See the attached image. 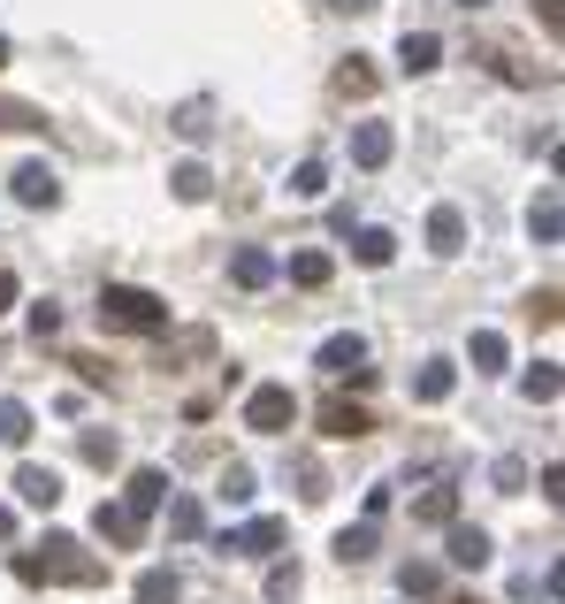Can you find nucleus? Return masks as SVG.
<instances>
[{
  "mask_svg": "<svg viewBox=\"0 0 565 604\" xmlns=\"http://www.w3.org/2000/svg\"><path fill=\"white\" fill-rule=\"evenodd\" d=\"M15 574H23V582H100V567H92V559H77V543H69V536H46L38 551H23V559H15Z\"/></svg>",
  "mask_w": 565,
  "mask_h": 604,
  "instance_id": "f257e3e1",
  "label": "nucleus"
},
{
  "mask_svg": "<svg viewBox=\"0 0 565 604\" xmlns=\"http://www.w3.org/2000/svg\"><path fill=\"white\" fill-rule=\"evenodd\" d=\"M100 321H108V329H145V337L168 329L160 299H153V292H131V284H108V292H100Z\"/></svg>",
  "mask_w": 565,
  "mask_h": 604,
  "instance_id": "f03ea898",
  "label": "nucleus"
},
{
  "mask_svg": "<svg viewBox=\"0 0 565 604\" xmlns=\"http://www.w3.org/2000/svg\"><path fill=\"white\" fill-rule=\"evenodd\" d=\"M290 414H298V406H290L282 383H261V391L245 398V421H253V429H290Z\"/></svg>",
  "mask_w": 565,
  "mask_h": 604,
  "instance_id": "7ed1b4c3",
  "label": "nucleus"
},
{
  "mask_svg": "<svg viewBox=\"0 0 565 604\" xmlns=\"http://www.w3.org/2000/svg\"><path fill=\"white\" fill-rule=\"evenodd\" d=\"M15 199H23V207H54V199H62L54 168H46V161H23V168H15Z\"/></svg>",
  "mask_w": 565,
  "mask_h": 604,
  "instance_id": "20e7f679",
  "label": "nucleus"
},
{
  "mask_svg": "<svg viewBox=\"0 0 565 604\" xmlns=\"http://www.w3.org/2000/svg\"><path fill=\"white\" fill-rule=\"evenodd\" d=\"M528 230H535V245H558L565 238V199L558 191H543V199L528 207Z\"/></svg>",
  "mask_w": 565,
  "mask_h": 604,
  "instance_id": "39448f33",
  "label": "nucleus"
},
{
  "mask_svg": "<svg viewBox=\"0 0 565 604\" xmlns=\"http://www.w3.org/2000/svg\"><path fill=\"white\" fill-rule=\"evenodd\" d=\"M359 360H367L359 337H329V344H321V367H329V375H352V383H359V375H367Z\"/></svg>",
  "mask_w": 565,
  "mask_h": 604,
  "instance_id": "423d86ee",
  "label": "nucleus"
},
{
  "mask_svg": "<svg viewBox=\"0 0 565 604\" xmlns=\"http://www.w3.org/2000/svg\"><path fill=\"white\" fill-rule=\"evenodd\" d=\"M321 429H329V437H367V406H352V398H321Z\"/></svg>",
  "mask_w": 565,
  "mask_h": 604,
  "instance_id": "0eeeda50",
  "label": "nucleus"
},
{
  "mask_svg": "<svg viewBox=\"0 0 565 604\" xmlns=\"http://www.w3.org/2000/svg\"><path fill=\"white\" fill-rule=\"evenodd\" d=\"M435 62H443V39H428V31H413V39L398 46V69H406V77H428Z\"/></svg>",
  "mask_w": 565,
  "mask_h": 604,
  "instance_id": "6e6552de",
  "label": "nucleus"
},
{
  "mask_svg": "<svg viewBox=\"0 0 565 604\" xmlns=\"http://www.w3.org/2000/svg\"><path fill=\"white\" fill-rule=\"evenodd\" d=\"M15 490H23V505H38V513L62 505V482H54L46 466H15Z\"/></svg>",
  "mask_w": 565,
  "mask_h": 604,
  "instance_id": "1a4fd4ad",
  "label": "nucleus"
},
{
  "mask_svg": "<svg viewBox=\"0 0 565 604\" xmlns=\"http://www.w3.org/2000/svg\"><path fill=\"white\" fill-rule=\"evenodd\" d=\"M160 497H168V474H160V466H139V474H131V497H123V505H131V513L145 520Z\"/></svg>",
  "mask_w": 565,
  "mask_h": 604,
  "instance_id": "9d476101",
  "label": "nucleus"
},
{
  "mask_svg": "<svg viewBox=\"0 0 565 604\" xmlns=\"http://www.w3.org/2000/svg\"><path fill=\"white\" fill-rule=\"evenodd\" d=\"M520 391H528L535 406H551V398H558V391H565V367H558V360H535V367L520 375Z\"/></svg>",
  "mask_w": 565,
  "mask_h": 604,
  "instance_id": "9b49d317",
  "label": "nucleus"
},
{
  "mask_svg": "<svg viewBox=\"0 0 565 604\" xmlns=\"http://www.w3.org/2000/svg\"><path fill=\"white\" fill-rule=\"evenodd\" d=\"M390 146H398V139H390V123H359V139H352L359 168H383V161H390Z\"/></svg>",
  "mask_w": 565,
  "mask_h": 604,
  "instance_id": "f8f14e48",
  "label": "nucleus"
},
{
  "mask_svg": "<svg viewBox=\"0 0 565 604\" xmlns=\"http://www.w3.org/2000/svg\"><path fill=\"white\" fill-rule=\"evenodd\" d=\"M375 85H383V69H375L367 54H352V62L336 69V92H344V100H359V92H375Z\"/></svg>",
  "mask_w": 565,
  "mask_h": 604,
  "instance_id": "ddd939ff",
  "label": "nucleus"
},
{
  "mask_svg": "<svg viewBox=\"0 0 565 604\" xmlns=\"http://www.w3.org/2000/svg\"><path fill=\"white\" fill-rule=\"evenodd\" d=\"M428 238H435V253H458V245H466V215H458V207H435V215H428Z\"/></svg>",
  "mask_w": 565,
  "mask_h": 604,
  "instance_id": "4468645a",
  "label": "nucleus"
},
{
  "mask_svg": "<svg viewBox=\"0 0 565 604\" xmlns=\"http://www.w3.org/2000/svg\"><path fill=\"white\" fill-rule=\"evenodd\" d=\"M466 352H474V367H489V375H505V367H512V344H505L497 329H474V344H466Z\"/></svg>",
  "mask_w": 565,
  "mask_h": 604,
  "instance_id": "2eb2a0df",
  "label": "nucleus"
},
{
  "mask_svg": "<svg viewBox=\"0 0 565 604\" xmlns=\"http://www.w3.org/2000/svg\"><path fill=\"white\" fill-rule=\"evenodd\" d=\"M0 444H8V452H23V444H31V406L0 398Z\"/></svg>",
  "mask_w": 565,
  "mask_h": 604,
  "instance_id": "dca6fc26",
  "label": "nucleus"
},
{
  "mask_svg": "<svg viewBox=\"0 0 565 604\" xmlns=\"http://www.w3.org/2000/svg\"><path fill=\"white\" fill-rule=\"evenodd\" d=\"M139 513H131V505H100V536H108V543H139Z\"/></svg>",
  "mask_w": 565,
  "mask_h": 604,
  "instance_id": "f3484780",
  "label": "nucleus"
},
{
  "mask_svg": "<svg viewBox=\"0 0 565 604\" xmlns=\"http://www.w3.org/2000/svg\"><path fill=\"white\" fill-rule=\"evenodd\" d=\"M168 184H176V199H207V191H214V176H207V161H184V168H176Z\"/></svg>",
  "mask_w": 565,
  "mask_h": 604,
  "instance_id": "a211bd4d",
  "label": "nucleus"
},
{
  "mask_svg": "<svg viewBox=\"0 0 565 604\" xmlns=\"http://www.w3.org/2000/svg\"><path fill=\"white\" fill-rule=\"evenodd\" d=\"M230 276H237L245 292H261V284L276 276V261H268V253H237V261H230Z\"/></svg>",
  "mask_w": 565,
  "mask_h": 604,
  "instance_id": "6ab92c4d",
  "label": "nucleus"
},
{
  "mask_svg": "<svg viewBox=\"0 0 565 604\" xmlns=\"http://www.w3.org/2000/svg\"><path fill=\"white\" fill-rule=\"evenodd\" d=\"M290 284H298V292H321V284H329V253H298V261H290Z\"/></svg>",
  "mask_w": 565,
  "mask_h": 604,
  "instance_id": "aec40b11",
  "label": "nucleus"
},
{
  "mask_svg": "<svg viewBox=\"0 0 565 604\" xmlns=\"http://www.w3.org/2000/svg\"><path fill=\"white\" fill-rule=\"evenodd\" d=\"M290 191H298V199H321V191H329V161H298Z\"/></svg>",
  "mask_w": 565,
  "mask_h": 604,
  "instance_id": "412c9836",
  "label": "nucleus"
},
{
  "mask_svg": "<svg viewBox=\"0 0 565 604\" xmlns=\"http://www.w3.org/2000/svg\"><path fill=\"white\" fill-rule=\"evenodd\" d=\"M390 245H398L390 230H359V238H352V253H359L367 268H383V261H390Z\"/></svg>",
  "mask_w": 565,
  "mask_h": 604,
  "instance_id": "4be33fe9",
  "label": "nucleus"
},
{
  "mask_svg": "<svg viewBox=\"0 0 565 604\" xmlns=\"http://www.w3.org/2000/svg\"><path fill=\"white\" fill-rule=\"evenodd\" d=\"M451 559H458V567H481V559H489V536H481V528H458V536H451Z\"/></svg>",
  "mask_w": 565,
  "mask_h": 604,
  "instance_id": "5701e85b",
  "label": "nucleus"
},
{
  "mask_svg": "<svg viewBox=\"0 0 565 604\" xmlns=\"http://www.w3.org/2000/svg\"><path fill=\"white\" fill-rule=\"evenodd\" d=\"M0 131H46V116L23 108V100H0Z\"/></svg>",
  "mask_w": 565,
  "mask_h": 604,
  "instance_id": "b1692460",
  "label": "nucleus"
},
{
  "mask_svg": "<svg viewBox=\"0 0 565 604\" xmlns=\"http://www.w3.org/2000/svg\"><path fill=\"white\" fill-rule=\"evenodd\" d=\"M451 383H458V375H451V360H435V367H428V375L413 383V391H421L428 406H435V398H451Z\"/></svg>",
  "mask_w": 565,
  "mask_h": 604,
  "instance_id": "393cba45",
  "label": "nucleus"
},
{
  "mask_svg": "<svg viewBox=\"0 0 565 604\" xmlns=\"http://www.w3.org/2000/svg\"><path fill=\"white\" fill-rule=\"evenodd\" d=\"M282 543V520H253L245 536H237V551H276Z\"/></svg>",
  "mask_w": 565,
  "mask_h": 604,
  "instance_id": "a878e982",
  "label": "nucleus"
},
{
  "mask_svg": "<svg viewBox=\"0 0 565 604\" xmlns=\"http://www.w3.org/2000/svg\"><path fill=\"white\" fill-rule=\"evenodd\" d=\"M139 604H176V574H145V582H139Z\"/></svg>",
  "mask_w": 565,
  "mask_h": 604,
  "instance_id": "bb28decb",
  "label": "nucleus"
},
{
  "mask_svg": "<svg viewBox=\"0 0 565 604\" xmlns=\"http://www.w3.org/2000/svg\"><path fill=\"white\" fill-rule=\"evenodd\" d=\"M367 551H375L367 528H344V536H336V559H367Z\"/></svg>",
  "mask_w": 565,
  "mask_h": 604,
  "instance_id": "cd10ccee",
  "label": "nucleus"
},
{
  "mask_svg": "<svg viewBox=\"0 0 565 604\" xmlns=\"http://www.w3.org/2000/svg\"><path fill=\"white\" fill-rule=\"evenodd\" d=\"M535 23H543L551 39H565V0H535Z\"/></svg>",
  "mask_w": 565,
  "mask_h": 604,
  "instance_id": "c85d7f7f",
  "label": "nucleus"
},
{
  "mask_svg": "<svg viewBox=\"0 0 565 604\" xmlns=\"http://www.w3.org/2000/svg\"><path fill=\"white\" fill-rule=\"evenodd\" d=\"M85 459H92V466H115V437L92 429V437H85Z\"/></svg>",
  "mask_w": 565,
  "mask_h": 604,
  "instance_id": "c756f323",
  "label": "nucleus"
},
{
  "mask_svg": "<svg viewBox=\"0 0 565 604\" xmlns=\"http://www.w3.org/2000/svg\"><path fill=\"white\" fill-rule=\"evenodd\" d=\"M543 490H551V505H565V466H551V474H543Z\"/></svg>",
  "mask_w": 565,
  "mask_h": 604,
  "instance_id": "7c9ffc66",
  "label": "nucleus"
},
{
  "mask_svg": "<svg viewBox=\"0 0 565 604\" xmlns=\"http://www.w3.org/2000/svg\"><path fill=\"white\" fill-rule=\"evenodd\" d=\"M8 306H15V276L0 268V314H8Z\"/></svg>",
  "mask_w": 565,
  "mask_h": 604,
  "instance_id": "2f4dec72",
  "label": "nucleus"
},
{
  "mask_svg": "<svg viewBox=\"0 0 565 604\" xmlns=\"http://www.w3.org/2000/svg\"><path fill=\"white\" fill-rule=\"evenodd\" d=\"M336 8H375V0H336Z\"/></svg>",
  "mask_w": 565,
  "mask_h": 604,
  "instance_id": "473e14b6",
  "label": "nucleus"
},
{
  "mask_svg": "<svg viewBox=\"0 0 565 604\" xmlns=\"http://www.w3.org/2000/svg\"><path fill=\"white\" fill-rule=\"evenodd\" d=\"M458 8H489V0H458Z\"/></svg>",
  "mask_w": 565,
  "mask_h": 604,
  "instance_id": "72a5a7b5",
  "label": "nucleus"
},
{
  "mask_svg": "<svg viewBox=\"0 0 565 604\" xmlns=\"http://www.w3.org/2000/svg\"><path fill=\"white\" fill-rule=\"evenodd\" d=\"M558 597H565V567H558Z\"/></svg>",
  "mask_w": 565,
  "mask_h": 604,
  "instance_id": "f704fd0d",
  "label": "nucleus"
},
{
  "mask_svg": "<svg viewBox=\"0 0 565 604\" xmlns=\"http://www.w3.org/2000/svg\"><path fill=\"white\" fill-rule=\"evenodd\" d=\"M0 536H8V513H0Z\"/></svg>",
  "mask_w": 565,
  "mask_h": 604,
  "instance_id": "c9c22d12",
  "label": "nucleus"
},
{
  "mask_svg": "<svg viewBox=\"0 0 565 604\" xmlns=\"http://www.w3.org/2000/svg\"><path fill=\"white\" fill-rule=\"evenodd\" d=\"M0 62H8V39H0Z\"/></svg>",
  "mask_w": 565,
  "mask_h": 604,
  "instance_id": "e433bc0d",
  "label": "nucleus"
}]
</instances>
